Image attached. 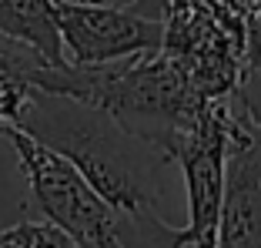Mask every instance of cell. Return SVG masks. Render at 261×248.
Wrapping results in <instances>:
<instances>
[{
  "instance_id": "6da1fadb",
  "label": "cell",
  "mask_w": 261,
  "mask_h": 248,
  "mask_svg": "<svg viewBox=\"0 0 261 248\" xmlns=\"http://www.w3.org/2000/svg\"><path fill=\"white\" fill-rule=\"evenodd\" d=\"M14 128L61 151L114 208L121 248H185V228L161 211V171L171 164L161 147L134 138L104 111L47 91L34 94Z\"/></svg>"
},
{
  "instance_id": "7a4b0ae2",
  "label": "cell",
  "mask_w": 261,
  "mask_h": 248,
  "mask_svg": "<svg viewBox=\"0 0 261 248\" xmlns=\"http://www.w3.org/2000/svg\"><path fill=\"white\" fill-rule=\"evenodd\" d=\"M37 91L64 94L104 111L124 131L161 147L164 155L198 124L204 104H211L191 91L185 74L161 47L111 64H44L37 74Z\"/></svg>"
},
{
  "instance_id": "3957f363",
  "label": "cell",
  "mask_w": 261,
  "mask_h": 248,
  "mask_svg": "<svg viewBox=\"0 0 261 248\" xmlns=\"http://www.w3.org/2000/svg\"><path fill=\"white\" fill-rule=\"evenodd\" d=\"M161 51L201 101H231L261 51V23L224 0H168Z\"/></svg>"
},
{
  "instance_id": "277c9868",
  "label": "cell",
  "mask_w": 261,
  "mask_h": 248,
  "mask_svg": "<svg viewBox=\"0 0 261 248\" xmlns=\"http://www.w3.org/2000/svg\"><path fill=\"white\" fill-rule=\"evenodd\" d=\"M0 134L10 141L20 171L31 185V202L40 208L44 221L57 225L77 241V248H100L117 232V215L67 158L47 147L34 134L14 124H0Z\"/></svg>"
},
{
  "instance_id": "5b68a950",
  "label": "cell",
  "mask_w": 261,
  "mask_h": 248,
  "mask_svg": "<svg viewBox=\"0 0 261 248\" xmlns=\"http://www.w3.org/2000/svg\"><path fill=\"white\" fill-rule=\"evenodd\" d=\"M245 114L231 101L204 104L198 124L171 144L168 158L181 168L188 191L185 248H218V221L224 202V161L245 131Z\"/></svg>"
},
{
  "instance_id": "8992f818",
  "label": "cell",
  "mask_w": 261,
  "mask_h": 248,
  "mask_svg": "<svg viewBox=\"0 0 261 248\" xmlns=\"http://www.w3.org/2000/svg\"><path fill=\"white\" fill-rule=\"evenodd\" d=\"M54 27L67 64H111L158 51L164 23L108 0H54Z\"/></svg>"
},
{
  "instance_id": "52a82bcc",
  "label": "cell",
  "mask_w": 261,
  "mask_h": 248,
  "mask_svg": "<svg viewBox=\"0 0 261 248\" xmlns=\"http://www.w3.org/2000/svg\"><path fill=\"white\" fill-rule=\"evenodd\" d=\"M218 248H261V134L251 124H245L224 161Z\"/></svg>"
},
{
  "instance_id": "ba28073f",
  "label": "cell",
  "mask_w": 261,
  "mask_h": 248,
  "mask_svg": "<svg viewBox=\"0 0 261 248\" xmlns=\"http://www.w3.org/2000/svg\"><path fill=\"white\" fill-rule=\"evenodd\" d=\"M50 64L40 51L0 31V124H17L37 94V74Z\"/></svg>"
},
{
  "instance_id": "9c48e42d",
  "label": "cell",
  "mask_w": 261,
  "mask_h": 248,
  "mask_svg": "<svg viewBox=\"0 0 261 248\" xmlns=\"http://www.w3.org/2000/svg\"><path fill=\"white\" fill-rule=\"evenodd\" d=\"M0 31L31 44L50 64H64L61 37L54 27V0H0Z\"/></svg>"
},
{
  "instance_id": "30bf717a",
  "label": "cell",
  "mask_w": 261,
  "mask_h": 248,
  "mask_svg": "<svg viewBox=\"0 0 261 248\" xmlns=\"http://www.w3.org/2000/svg\"><path fill=\"white\" fill-rule=\"evenodd\" d=\"M0 248H77V241L50 221L23 218V221L0 232Z\"/></svg>"
},
{
  "instance_id": "8fae6325",
  "label": "cell",
  "mask_w": 261,
  "mask_h": 248,
  "mask_svg": "<svg viewBox=\"0 0 261 248\" xmlns=\"http://www.w3.org/2000/svg\"><path fill=\"white\" fill-rule=\"evenodd\" d=\"M234 104H238V111L248 117V124L261 134V51H258V57H254V64L245 70V78H241Z\"/></svg>"
},
{
  "instance_id": "7c38bea8",
  "label": "cell",
  "mask_w": 261,
  "mask_h": 248,
  "mask_svg": "<svg viewBox=\"0 0 261 248\" xmlns=\"http://www.w3.org/2000/svg\"><path fill=\"white\" fill-rule=\"evenodd\" d=\"M127 7L134 10V14H141V17L161 20V17H164V7H168V0H130Z\"/></svg>"
},
{
  "instance_id": "4fadbf2b",
  "label": "cell",
  "mask_w": 261,
  "mask_h": 248,
  "mask_svg": "<svg viewBox=\"0 0 261 248\" xmlns=\"http://www.w3.org/2000/svg\"><path fill=\"white\" fill-rule=\"evenodd\" d=\"M224 4H231V7L238 10V14H245V17L254 14V0H224ZM251 20H254V17H251Z\"/></svg>"
},
{
  "instance_id": "5bb4252c",
  "label": "cell",
  "mask_w": 261,
  "mask_h": 248,
  "mask_svg": "<svg viewBox=\"0 0 261 248\" xmlns=\"http://www.w3.org/2000/svg\"><path fill=\"white\" fill-rule=\"evenodd\" d=\"M251 17H254V20L261 23V0H254V14H251Z\"/></svg>"
},
{
  "instance_id": "9a60e30c",
  "label": "cell",
  "mask_w": 261,
  "mask_h": 248,
  "mask_svg": "<svg viewBox=\"0 0 261 248\" xmlns=\"http://www.w3.org/2000/svg\"><path fill=\"white\" fill-rule=\"evenodd\" d=\"M100 248H121V245H117L114 238H108V241H104V245H100Z\"/></svg>"
}]
</instances>
